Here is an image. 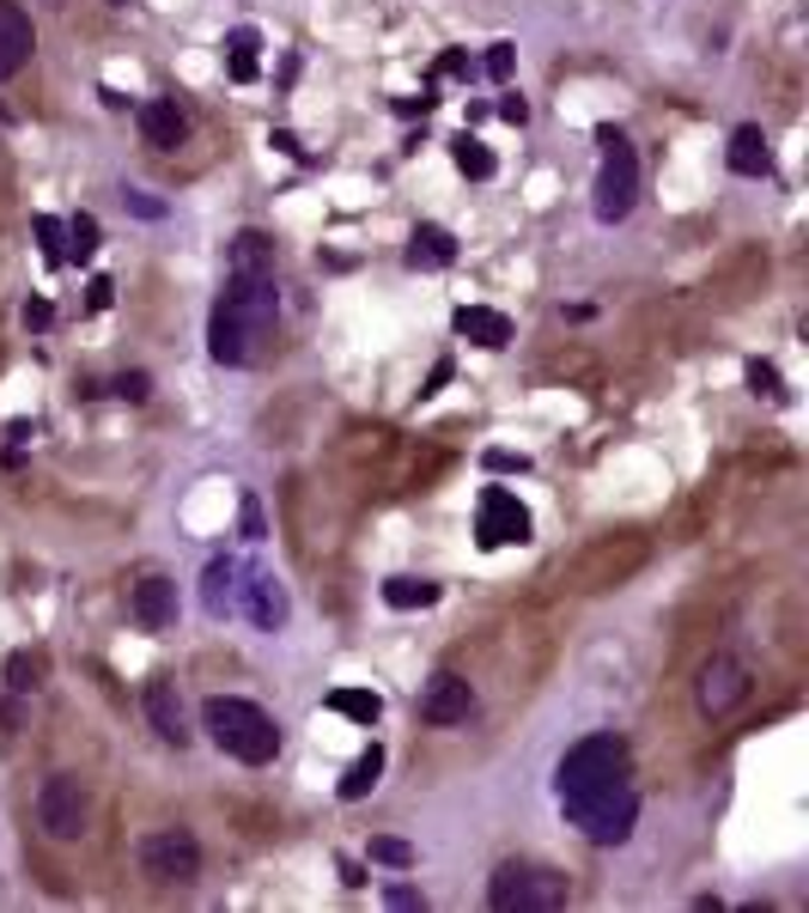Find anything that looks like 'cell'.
<instances>
[{
	"label": "cell",
	"instance_id": "cell-1",
	"mask_svg": "<svg viewBox=\"0 0 809 913\" xmlns=\"http://www.w3.org/2000/svg\"><path fill=\"white\" fill-rule=\"evenodd\" d=\"M275 317H280L275 274H225V293L208 323V353L220 365H250L262 353V341L275 336Z\"/></svg>",
	"mask_w": 809,
	"mask_h": 913
},
{
	"label": "cell",
	"instance_id": "cell-2",
	"mask_svg": "<svg viewBox=\"0 0 809 913\" xmlns=\"http://www.w3.org/2000/svg\"><path fill=\"white\" fill-rule=\"evenodd\" d=\"M201 725H208L213 744H220L225 756H237L244 768H268V761L280 756V730H275V718L262 713L256 701L213 694V701L201 706Z\"/></svg>",
	"mask_w": 809,
	"mask_h": 913
},
{
	"label": "cell",
	"instance_id": "cell-3",
	"mask_svg": "<svg viewBox=\"0 0 809 913\" xmlns=\"http://www.w3.org/2000/svg\"><path fill=\"white\" fill-rule=\"evenodd\" d=\"M627 768H633L627 744L614 737V730H597V737H585V744H573V749L561 756L554 792H561V804H585L590 792H602V785L627 780Z\"/></svg>",
	"mask_w": 809,
	"mask_h": 913
},
{
	"label": "cell",
	"instance_id": "cell-4",
	"mask_svg": "<svg viewBox=\"0 0 809 913\" xmlns=\"http://www.w3.org/2000/svg\"><path fill=\"white\" fill-rule=\"evenodd\" d=\"M487 901H494L499 913H554V908H566V877L548 871V865L511 859V865H499L494 871Z\"/></svg>",
	"mask_w": 809,
	"mask_h": 913
},
{
	"label": "cell",
	"instance_id": "cell-5",
	"mask_svg": "<svg viewBox=\"0 0 809 913\" xmlns=\"http://www.w3.org/2000/svg\"><path fill=\"white\" fill-rule=\"evenodd\" d=\"M602 141V170H597V220L614 226L633 213V201H640V153H633V141H627L621 129H597Z\"/></svg>",
	"mask_w": 809,
	"mask_h": 913
},
{
	"label": "cell",
	"instance_id": "cell-6",
	"mask_svg": "<svg viewBox=\"0 0 809 913\" xmlns=\"http://www.w3.org/2000/svg\"><path fill=\"white\" fill-rule=\"evenodd\" d=\"M566 816L578 822V835L597 840V847H621L627 835H633V822H640V792L627 780L602 785V792H590L585 804H566Z\"/></svg>",
	"mask_w": 809,
	"mask_h": 913
},
{
	"label": "cell",
	"instance_id": "cell-7",
	"mask_svg": "<svg viewBox=\"0 0 809 913\" xmlns=\"http://www.w3.org/2000/svg\"><path fill=\"white\" fill-rule=\"evenodd\" d=\"M141 871L153 877L158 889H184L201 877V840L189 828H158V835L141 840Z\"/></svg>",
	"mask_w": 809,
	"mask_h": 913
},
{
	"label": "cell",
	"instance_id": "cell-8",
	"mask_svg": "<svg viewBox=\"0 0 809 913\" xmlns=\"http://www.w3.org/2000/svg\"><path fill=\"white\" fill-rule=\"evenodd\" d=\"M37 822L49 840H79L86 835V785L74 773H49L37 792Z\"/></svg>",
	"mask_w": 809,
	"mask_h": 913
},
{
	"label": "cell",
	"instance_id": "cell-9",
	"mask_svg": "<svg viewBox=\"0 0 809 913\" xmlns=\"http://www.w3.org/2000/svg\"><path fill=\"white\" fill-rule=\"evenodd\" d=\"M530 512L511 487H487L481 494V512H475V542L481 548H506V542H530Z\"/></svg>",
	"mask_w": 809,
	"mask_h": 913
},
{
	"label": "cell",
	"instance_id": "cell-10",
	"mask_svg": "<svg viewBox=\"0 0 809 913\" xmlns=\"http://www.w3.org/2000/svg\"><path fill=\"white\" fill-rule=\"evenodd\" d=\"M700 713L706 718H724L731 706H743V694H749V664L736 652H712L700 664Z\"/></svg>",
	"mask_w": 809,
	"mask_h": 913
},
{
	"label": "cell",
	"instance_id": "cell-11",
	"mask_svg": "<svg viewBox=\"0 0 809 913\" xmlns=\"http://www.w3.org/2000/svg\"><path fill=\"white\" fill-rule=\"evenodd\" d=\"M237 597H244V609H250V622L262 627V634H280V627L292 622V597H287V585H280L275 573H244V591H237Z\"/></svg>",
	"mask_w": 809,
	"mask_h": 913
},
{
	"label": "cell",
	"instance_id": "cell-12",
	"mask_svg": "<svg viewBox=\"0 0 809 913\" xmlns=\"http://www.w3.org/2000/svg\"><path fill=\"white\" fill-rule=\"evenodd\" d=\"M475 706V689L457 676V670H439V676L426 682V694H420V718L426 725H463Z\"/></svg>",
	"mask_w": 809,
	"mask_h": 913
},
{
	"label": "cell",
	"instance_id": "cell-13",
	"mask_svg": "<svg viewBox=\"0 0 809 913\" xmlns=\"http://www.w3.org/2000/svg\"><path fill=\"white\" fill-rule=\"evenodd\" d=\"M31 50H37V37H31V13L19 7V0H0V86L31 62Z\"/></svg>",
	"mask_w": 809,
	"mask_h": 913
},
{
	"label": "cell",
	"instance_id": "cell-14",
	"mask_svg": "<svg viewBox=\"0 0 809 913\" xmlns=\"http://www.w3.org/2000/svg\"><path fill=\"white\" fill-rule=\"evenodd\" d=\"M129 615L146 627V634H165L170 622H177V585L170 579H141L129 597Z\"/></svg>",
	"mask_w": 809,
	"mask_h": 913
},
{
	"label": "cell",
	"instance_id": "cell-15",
	"mask_svg": "<svg viewBox=\"0 0 809 913\" xmlns=\"http://www.w3.org/2000/svg\"><path fill=\"white\" fill-rule=\"evenodd\" d=\"M141 134H146V146L170 153V146H184L189 117L177 110V98H146V105H141Z\"/></svg>",
	"mask_w": 809,
	"mask_h": 913
},
{
	"label": "cell",
	"instance_id": "cell-16",
	"mask_svg": "<svg viewBox=\"0 0 809 913\" xmlns=\"http://www.w3.org/2000/svg\"><path fill=\"white\" fill-rule=\"evenodd\" d=\"M451 323H457V336L475 341V348H506V341H511V317L506 311H487V305H463Z\"/></svg>",
	"mask_w": 809,
	"mask_h": 913
},
{
	"label": "cell",
	"instance_id": "cell-17",
	"mask_svg": "<svg viewBox=\"0 0 809 913\" xmlns=\"http://www.w3.org/2000/svg\"><path fill=\"white\" fill-rule=\"evenodd\" d=\"M237 579H244V566H237V561H225V554H220V561H208V573H201V609H208V615H232L237 591H244Z\"/></svg>",
	"mask_w": 809,
	"mask_h": 913
},
{
	"label": "cell",
	"instance_id": "cell-18",
	"mask_svg": "<svg viewBox=\"0 0 809 913\" xmlns=\"http://www.w3.org/2000/svg\"><path fill=\"white\" fill-rule=\"evenodd\" d=\"M146 713H153V730L165 737V744H177V749L189 744L184 701H177V689H170V682H153V689H146Z\"/></svg>",
	"mask_w": 809,
	"mask_h": 913
},
{
	"label": "cell",
	"instance_id": "cell-19",
	"mask_svg": "<svg viewBox=\"0 0 809 913\" xmlns=\"http://www.w3.org/2000/svg\"><path fill=\"white\" fill-rule=\"evenodd\" d=\"M457 262V238L444 232V226H414L408 238V268H451Z\"/></svg>",
	"mask_w": 809,
	"mask_h": 913
},
{
	"label": "cell",
	"instance_id": "cell-20",
	"mask_svg": "<svg viewBox=\"0 0 809 913\" xmlns=\"http://www.w3.org/2000/svg\"><path fill=\"white\" fill-rule=\"evenodd\" d=\"M731 170H736V177H767V170H773L767 134H761L755 122H743V129L731 134Z\"/></svg>",
	"mask_w": 809,
	"mask_h": 913
},
{
	"label": "cell",
	"instance_id": "cell-21",
	"mask_svg": "<svg viewBox=\"0 0 809 913\" xmlns=\"http://www.w3.org/2000/svg\"><path fill=\"white\" fill-rule=\"evenodd\" d=\"M225 274H275V244L262 232H237L232 238V268Z\"/></svg>",
	"mask_w": 809,
	"mask_h": 913
},
{
	"label": "cell",
	"instance_id": "cell-22",
	"mask_svg": "<svg viewBox=\"0 0 809 913\" xmlns=\"http://www.w3.org/2000/svg\"><path fill=\"white\" fill-rule=\"evenodd\" d=\"M329 713L353 718V725H378V718H384V694H372V689H335V694H329Z\"/></svg>",
	"mask_w": 809,
	"mask_h": 913
},
{
	"label": "cell",
	"instance_id": "cell-23",
	"mask_svg": "<svg viewBox=\"0 0 809 913\" xmlns=\"http://www.w3.org/2000/svg\"><path fill=\"white\" fill-rule=\"evenodd\" d=\"M378 773H384V749L372 744L366 756H359V761H353L347 773H341V798H347V804H359V798H366L372 785H378Z\"/></svg>",
	"mask_w": 809,
	"mask_h": 913
},
{
	"label": "cell",
	"instance_id": "cell-24",
	"mask_svg": "<svg viewBox=\"0 0 809 913\" xmlns=\"http://www.w3.org/2000/svg\"><path fill=\"white\" fill-rule=\"evenodd\" d=\"M451 158H457V170H463V177H475V183H487L499 170V158L487 153L475 134H457V141H451Z\"/></svg>",
	"mask_w": 809,
	"mask_h": 913
},
{
	"label": "cell",
	"instance_id": "cell-25",
	"mask_svg": "<svg viewBox=\"0 0 809 913\" xmlns=\"http://www.w3.org/2000/svg\"><path fill=\"white\" fill-rule=\"evenodd\" d=\"M384 603H390V609H432V603H439V585H426V579H390V585H384Z\"/></svg>",
	"mask_w": 809,
	"mask_h": 913
},
{
	"label": "cell",
	"instance_id": "cell-26",
	"mask_svg": "<svg viewBox=\"0 0 809 913\" xmlns=\"http://www.w3.org/2000/svg\"><path fill=\"white\" fill-rule=\"evenodd\" d=\"M256 31H250V25H237L232 31V37H225V50H232V79H237V86H250V79H256Z\"/></svg>",
	"mask_w": 809,
	"mask_h": 913
},
{
	"label": "cell",
	"instance_id": "cell-27",
	"mask_svg": "<svg viewBox=\"0 0 809 913\" xmlns=\"http://www.w3.org/2000/svg\"><path fill=\"white\" fill-rule=\"evenodd\" d=\"M98 256V220L92 213H74L67 220V262H92Z\"/></svg>",
	"mask_w": 809,
	"mask_h": 913
},
{
	"label": "cell",
	"instance_id": "cell-28",
	"mask_svg": "<svg viewBox=\"0 0 809 913\" xmlns=\"http://www.w3.org/2000/svg\"><path fill=\"white\" fill-rule=\"evenodd\" d=\"M372 865H390V871H414V847L396 835H372Z\"/></svg>",
	"mask_w": 809,
	"mask_h": 913
},
{
	"label": "cell",
	"instance_id": "cell-29",
	"mask_svg": "<svg viewBox=\"0 0 809 913\" xmlns=\"http://www.w3.org/2000/svg\"><path fill=\"white\" fill-rule=\"evenodd\" d=\"M31 232H37V244H43V256H49V262H67V226L55 220V213H37V220H31Z\"/></svg>",
	"mask_w": 809,
	"mask_h": 913
},
{
	"label": "cell",
	"instance_id": "cell-30",
	"mask_svg": "<svg viewBox=\"0 0 809 913\" xmlns=\"http://www.w3.org/2000/svg\"><path fill=\"white\" fill-rule=\"evenodd\" d=\"M749 391H755V396H767V403H785V378L773 372L767 360H749Z\"/></svg>",
	"mask_w": 809,
	"mask_h": 913
},
{
	"label": "cell",
	"instance_id": "cell-31",
	"mask_svg": "<svg viewBox=\"0 0 809 913\" xmlns=\"http://www.w3.org/2000/svg\"><path fill=\"white\" fill-rule=\"evenodd\" d=\"M37 676H43V658H31V652H19L13 664H7V682H13V694H31V689H37Z\"/></svg>",
	"mask_w": 809,
	"mask_h": 913
},
{
	"label": "cell",
	"instance_id": "cell-32",
	"mask_svg": "<svg viewBox=\"0 0 809 913\" xmlns=\"http://www.w3.org/2000/svg\"><path fill=\"white\" fill-rule=\"evenodd\" d=\"M110 391H117L122 403H146V396H153V378H146V372H122V378L110 384Z\"/></svg>",
	"mask_w": 809,
	"mask_h": 913
},
{
	"label": "cell",
	"instance_id": "cell-33",
	"mask_svg": "<svg viewBox=\"0 0 809 913\" xmlns=\"http://www.w3.org/2000/svg\"><path fill=\"white\" fill-rule=\"evenodd\" d=\"M511 62H518L511 43H494V50H487V79H511Z\"/></svg>",
	"mask_w": 809,
	"mask_h": 913
},
{
	"label": "cell",
	"instance_id": "cell-34",
	"mask_svg": "<svg viewBox=\"0 0 809 913\" xmlns=\"http://www.w3.org/2000/svg\"><path fill=\"white\" fill-rule=\"evenodd\" d=\"M122 201H129V208L141 213V220H165V201H153V196H146V189H129V196H122Z\"/></svg>",
	"mask_w": 809,
	"mask_h": 913
},
{
	"label": "cell",
	"instance_id": "cell-35",
	"mask_svg": "<svg viewBox=\"0 0 809 913\" xmlns=\"http://www.w3.org/2000/svg\"><path fill=\"white\" fill-rule=\"evenodd\" d=\"M499 117H506V122H518V129H523V122H530V105H523L518 91H506V98H499Z\"/></svg>",
	"mask_w": 809,
	"mask_h": 913
},
{
	"label": "cell",
	"instance_id": "cell-36",
	"mask_svg": "<svg viewBox=\"0 0 809 913\" xmlns=\"http://www.w3.org/2000/svg\"><path fill=\"white\" fill-rule=\"evenodd\" d=\"M49 323H55L49 299H31V305H25V329H49Z\"/></svg>",
	"mask_w": 809,
	"mask_h": 913
},
{
	"label": "cell",
	"instance_id": "cell-37",
	"mask_svg": "<svg viewBox=\"0 0 809 913\" xmlns=\"http://www.w3.org/2000/svg\"><path fill=\"white\" fill-rule=\"evenodd\" d=\"M444 74H469V55H457V50H451V55H439V67H432V79H444Z\"/></svg>",
	"mask_w": 809,
	"mask_h": 913
},
{
	"label": "cell",
	"instance_id": "cell-38",
	"mask_svg": "<svg viewBox=\"0 0 809 913\" xmlns=\"http://www.w3.org/2000/svg\"><path fill=\"white\" fill-rule=\"evenodd\" d=\"M384 901H390V908H426V901H420V889H408V883H396Z\"/></svg>",
	"mask_w": 809,
	"mask_h": 913
},
{
	"label": "cell",
	"instance_id": "cell-39",
	"mask_svg": "<svg viewBox=\"0 0 809 913\" xmlns=\"http://www.w3.org/2000/svg\"><path fill=\"white\" fill-rule=\"evenodd\" d=\"M487 470H530V463H523V457H511V451H487Z\"/></svg>",
	"mask_w": 809,
	"mask_h": 913
},
{
	"label": "cell",
	"instance_id": "cell-40",
	"mask_svg": "<svg viewBox=\"0 0 809 913\" xmlns=\"http://www.w3.org/2000/svg\"><path fill=\"white\" fill-rule=\"evenodd\" d=\"M244 536H250V542H262V506H256V499H244Z\"/></svg>",
	"mask_w": 809,
	"mask_h": 913
},
{
	"label": "cell",
	"instance_id": "cell-41",
	"mask_svg": "<svg viewBox=\"0 0 809 913\" xmlns=\"http://www.w3.org/2000/svg\"><path fill=\"white\" fill-rule=\"evenodd\" d=\"M110 299H117V287L98 274V280H92V311H110Z\"/></svg>",
	"mask_w": 809,
	"mask_h": 913
},
{
	"label": "cell",
	"instance_id": "cell-42",
	"mask_svg": "<svg viewBox=\"0 0 809 913\" xmlns=\"http://www.w3.org/2000/svg\"><path fill=\"white\" fill-rule=\"evenodd\" d=\"M275 146H280V153H287V158H304L299 134H287V129H275Z\"/></svg>",
	"mask_w": 809,
	"mask_h": 913
},
{
	"label": "cell",
	"instance_id": "cell-43",
	"mask_svg": "<svg viewBox=\"0 0 809 913\" xmlns=\"http://www.w3.org/2000/svg\"><path fill=\"white\" fill-rule=\"evenodd\" d=\"M341 883H347V889H359V883H366V871H359L353 859H341Z\"/></svg>",
	"mask_w": 809,
	"mask_h": 913
},
{
	"label": "cell",
	"instance_id": "cell-44",
	"mask_svg": "<svg viewBox=\"0 0 809 913\" xmlns=\"http://www.w3.org/2000/svg\"><path fill=\"white\" fill-rule=\"evenodd\" d=\"M117 7H129V0H117Z\"/></svg>",
	"mask_w": 809,
	"mask_h": 913
}]
</instances>
